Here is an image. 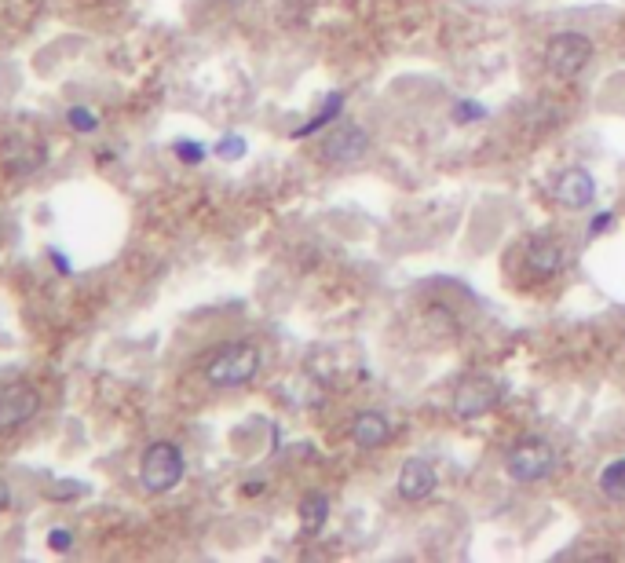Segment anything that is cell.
Wrapping results in <instances>:
<instances>
[{
    "label": "cell",
    "instance_id": "obj_14",
    "mask_svg": "<svg viewBox=\"0 0 625 563\" xmlns=\"http://www.w3.org/2000/svg\"><path fill=\"white\" fill-rule=\"evenodd\" d=\"M340 110H344V92H333V96L318 107V114L311 117L308 125H300V128H293V139H304V136H315L318 128H326L329 121H337L340 117Z\"/></svg>",
    "mask_w": 625,
    "mask_h": 563
},
{
    "label": "cell",
    "instance_id": "obj_21",
    "mask_svg": "<svg viewBox=\"0 0 625 563\" xmlns=\"http://www.w3.org/2000/svg\"><path fill=\"white\" fill-rule=\"evenodd\" d=\"M611 224H615V213L607 209V213H600V216H596V220H593V224H589V238H596V234H604Z\"/></svg>",
    "mask_w": 625,
    "mask_h": 563
},
{
    "label": "cell",
    "instance_id": "obj_17",
    "mask_svg": "<svg viewBox=\"0 0 625 563\" xmlns=\"http://www.w3.org/2000/svg\"><path fill=\"white\" fill-rule=\"evenodd\" d=\"M66 125L74 128V132H81V136H92L99 128V114L88 107H70L66 110Z\"/></svg>",
    "mask_w": 625,
    "mask_h": 563
},
{
    "label": "cell",
    "instance_id": "obj_4",
    "mask_svg": "<svg viewBox=\"0 0 625 563\" xmlns=\"http://www.w3.org/2000/svg\"><path fill=\"white\" fill-rule=\"evenodd\" d=\"M589 59H593V41L578 30H563L545 44V66H549L552 77H563V81L582 74Z\"/></svg>",
    "mask_w": 625,
    "mask_h": 563
},
{
    "label": "cell",
    "instance_id": "obj_9",
    "mask_svg": "<svg viewBox=\"0 0 625 563\" xmlns=\"http://www.w3.org/2000/svg\"><path fill=\"white\" fill-rule=\"evenodd\" d=\"M523 267L530 271L534 282H549V278H556L563 267H567V253H563V245L552 242V238H534V242L527 245Z\"/></svg>",
    "mask_w": 625,
    "mask_h": 563
},
{
    "label": "cell",
    "instance_id": "obj_23",
    "mask_svg": "<svg viewBox=\"0 0 625 563\" xmlns=\"http://www.w3.org/2000/svg\"><path fill=\"white\" fill-rule=\"evenodd\" d=\"M48 256H52V264L59 267V275H70V260H66V256L59 253V249H52Z\"/></svg>",
    "mask_w": 625,
    "mask_h": 563
},
{
    "label": "cell",
    "instance_id": "obj_20",
    "mask_svg": "<svg viewBox=\"0 0 625 563\" xmlns=\"http://www.w3.org/2000/svg\"><path fill=\"white\" fill-rule=\"evenodd\" d=\"M70 545H74V534L66 531V527H55V531L48 534V549H52V553H70Z\"/></svg>",
    "mask_w": 625,
    "mask_h": 563
},
{
    "label": "cell",
    "instance_id": "obj_13",
    "mask_svg": "<svg viewBox=\"0 0 625 563\" xmlns=\"http://www.w3.org/2000/svg\"><path fill=\"white\" fill-rule=\"evenodd\" d=\"M326 520H329V498L326 494H322V490L304 494V498H300V527H304V534H308V538H318L322 527H326Z\"/></svg>",
    "mask_w": 625,
    "mask_h": 563
},
{
    "label": "cell",
    "instance_id": "obj_2",
    "mask_svg": "<svg viewBox=\"0 0 625 563\" xmlns=\"http://www.w3.org/2000/svg\"><path fill=\"white\" fill-rule=\"evenodd\" d=\"M183 472H187V461H183V450L172 439H158V443H150L143 450L139 483H143L147 494H169V490H176Z\"/></svg>",
    "mask_w": 625,
    "mask_h": 563
},
{
    "label": "cell",
    "instance_id": "obj_7",
    "mask_svg": "<svg viewBox=\"0 0 625 563\" xmlns=\"http://www.w3.org/2000/svg\"><path fill=\"white\" fill-rule=\"evenodd\" d=\"M366 150H370V132H366V128L337 125L322 139L318 154H322V161H329V165H351V161L366 158Z\"/></svg>",
    "mask_w": 625,
    "mask_h": 563
},
{
    "label": "cell",
    "instance_id": "obj_18",
    "mask_svg": "<svg viewBox=\"0 0 625 563\" xmlns=\"http://www.w3.org/2000/svg\"><path fill=\"white\" fill-rule=\"evenodd\" d=\"M172 150H176V158L187 161V165H202L205 161V147L202 143H194V139H176Z\"/></svg>",
    "mask_w": 625,
    "mask_h": 563
},
{
    "label": "cell",
    "instance_id": "obj_6",
    "mask_svg": "<svg viewBox=\"0 0 625 563\" xmlns=\"http://www.w3.org/2000/svg\"><path fill=\"white\" fill-rule=\"evenodd\" d=\"M41 414V392L26 381H15L0 388V436H11Z\"/></svg>",
    "mask_w": 625,
    "mask_h": 563
},
{
    "label": "cell",
    "instance_id": "obj_10",
    "mask_svg": "<svg viewBox=\"0 0 625 563\" xmlns=\"http://www.w3.org/2000/svg\"><path fill=\"white\" fill-rule=\"evenodd\" d=\"M0 165H4L8 176H30V172H37L44 165V147L26 136H11L0 147Z\"/></svg>",
    "mask_w": 625,
    "mask_h": 563
},
{
    "label": "cell",
    "instance_id": "obj_5",
    "mask_svg": "<svg viewBox=\"0 0 625 563\" xmlns=\"http://www.w3.org/2000/svg\"><path fill=\"white\" fill-rule=\"evenodd\" d=\"M501 381H494V377H487V373H472V377H465V381L454 388V399H450V410H454V417H461V421H476V417H487L494 406L501 403Z\"/></svg>",
    "mask_w": 625,
    "mask_h": 563
},
{
    "label": "cell",
    "instance_id": "obj_1",
    "mask_svg": "<svg viewBox=\"0 0 625 563\" xmlns=\"http://www.w3.org/2000/svg\"><path fill=\"white\" fill-rule=\"evenodd\" d=\"M260 348L249 344V340H231V344H220L212 348L202 359V377L212 388H245V384L256 381L260 373Z\"/></svg>",
    "mask_w": 625,
    "mask_h": 563
},
{
    "label": "cell",
    "instance_id": "obj_22",
    "mask_svg": "<svg viewBox=\"0 0 625 563\" xmlns=\"http://www.w3.org/2000/svg\"><path fill=\"white\" fill-rule=\"evenodd\" d=\"M454 117L457 121H465V117H483V107H476V103H457Z\"/></svg>",
    "mask_w": 625,
    "mask_h": 563
},
{
    "label": "cell",
    "instance_id": "obj_19",
    "mask_svg": "<svg viewBox=\"0 0 625 563\" xmlns=\"http://www.w3.org/2000/svg\"><path fill=\"white\" fill-rule=\"evenodd\" d=\"M216 154H220L223 161H238L245 154V139L242 136H223L220 143H216Z\"/></svg>",
    "mask_w": 625,
    "mask_h": 563
},
{
    "label": "cell",
    "instance_id": "obj_15",
    "mask_svg": "<svg viewBox=\"0 0 625 563\" xmlns=\"http://www.w3.org/2000/svg\"><path fill=\"white\" fill-rule=\"evenodd\" d=\"M600 494L615 505H625V457L611 461V465L600 472Z\"/></svg>",
    "mask_w": 625,
    "mask_h": 563
},
{
    "label": "cell",
    "instance_id": "obj_11",
    "mask_svg": "<svg viewBox=\"0 0 625 563\" xmlns=\"http://www.w3.org/2000/svg\"><path fill=\"white\" fill-rule=\"evenodd\" d=\"M556 198H560L567 209H589V205L596 202L593 172H585V169L560 172V180H556Z\"/></svg>",
    "mask_w": 625,
    "mask_h": 563
},
{
    "label": "cell",
    "instance_id": "obj_3",
    "mask_svg": "<svg viewBox=\"0 0 625 563\" xmlns=\"http://www.w3.org/2000/svg\"><path fill=\"white\" fill-rule=\"evenodd\" d=\"M556 465H560L556 447L541 436L520 439V443L505 454V472H509L516 483H541V479H549L552 472H556Z\"/></svg>",
    "mask_w": 625,
    "mask_h": 563
},
{
    "label": "cell",
    "instance_id": "obj_16",
    "mask_svg": "<svg viewBox=\"0 0 625 563\" xmlns=\"http://www.w3.org/2000/svg\"><path fill=\"white\" fill-rule=\"evenodd\" d=\"M81 494H88L85 483H77V479H66V476L52 479V483L44 487V498H48V501H74V498H81Z\"/></svg>",
    "mask_w": 625,
    "mask_h": 563
},
{
    "label": "cell",
    "instance_id": "obj_8",
    "mask_svg": "<svg viewBox=\"0 0 625 563\" xmlns=\"http://www.w3.org/2000/svg\"><path fill=\"white\" fill-rule=\"evenodd\" d=\"M439 487V472H435L432 461H424V457H410L403 461L399 468V498L410 501V505H421L428 501Z\"/></svg>",
    "mask_w": 625,
    "mask_h": 563
},
{
    "label": "cell",
    "instance_id": "obj_12",
    "mask_svg": "<svg viewBox=\"0 0 625 563\" xmlns=\"http://www.w3.org/2000/svg\"><path fill=\"white\" fill-rule=\"evenodd\" d=\"M351 439H355L359 450L384 447V443L392 439V421H388V414H381V410H362V414H355V421H351Z\"/></svg>",
    "mask_w": 625,
    "mask_h": 563
},
{
    "label": "cell",
    "instance_id": "obj_24",
    "mask_svg": "<svg viewBox=\"0 0 625 563\" xmlns=\"http://www.w3.org/2000/svg\"><path fill=\"white\" fill-rule=\"evenodd\" d=\"M8 505H11V487H8V479L0 476V512L8 509Z\"/></svg>",
    "mask_w": 625,
    "mask_h": 563
}]
</instances>
